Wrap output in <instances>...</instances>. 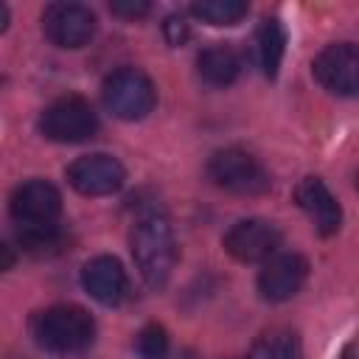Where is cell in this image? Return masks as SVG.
<instances>
[{
  "label": "cell",
  "instance_id": "obj_1",
  "mask_svg": "<svg viewBox=\"0 0 359 359\" xmlns=\"http://www.w3.org/2000/svg\"><path fill=\"white\" fill-rule=\"evenodd\" d=\"M129 244H132V258L140 278L151 289H163L177 264V241L168 219L157 210L143 213L132 227Z\"/></svg>",
  "mask_w": 359,
  "mask_h": 359
},
{
  "label": "cell",
  "instance_id": "obj_2",
  "mask_svg": "<svg viewBox=\"0 0 359 359\" xmlns=\"http://www.w3.org/2000/svg\"><path fill=\"white\" fill-rule=\"evenodd\" d=\"M31 337L50 353H81L95 339V320L81 306H48L31 317Z\"/></svg>",
  "mask_w": 359,
  "mask_h": 359
},
{
  "label": "cell",
  "instance_id": "obj_3",
  "mask_svg": "<svg viewBox=\"0 0 359 359\" xmlns=\"http://www.w3.org/2000/svg\"><path fill=\"white\" fill-rule=\"evenodd\" d=\"M101 98L107 109L121 121H140L157 104V90L151 79L137 67H121L109 73L101 84Z\"/></svg>",
  "mask_w": 359,
  "mask_h": 359
},
{
  "label": "cell",
  "instance_id": "obj_4",
  "mask_svg": "<svg viewBox=\"0 0 359 359\" xmlns=\"http://www.w3.org/2000/svg\"><path fill=\"white\" fill-rule=\"evenodd\" d=\"M208 177L230 191V194H241V196H255V194H264L269 188V174L266 168L244 149H219L210 154L208 160Z\"/></svg>",
  "mask_w": 359,
  "mask_h": 359
},
{
  "label": "cell",
  "instance_id": "obj_5",
  "mask_svg": "<svg viewBox=\"0 0 359 359\" xmlns=\"http://www.w3.org/2000/svg\"><path fill=\"white\" fill-rule=\"evenodd\" d=\"M98 129V115L81 95H65L48 104L39 115V132L53 143H81Z\"/></svg>",
  "mask_w": 359,
  "mask_h": 359
},
{
  "label": "cell",
  "instance_id": "obj_6",
  "mask_svg": "<svg viewBox=\"0 0 359 359\" xmlns=\"http://www.w3.org/2000/svg\"><path fill=\"white\" fill-rule=\"evenodd\" d=\"M314 79L334 95L356 98L359 95V45L334 42L323 48L311 65Z\"/></svg>",
  "mask_w": 359,
  "mask_h": 359
},
{
  "label": "cell",
  "instance_id": "obj_7",
  "mask_svg": "<svg viewBox=\"0 0 359 359\" xmlns=\"http://www.w3.org/2000/svg\"><path fill=\"white\" fill-rule=\"evenodd\" d=\"M224 250L241 264L269 261L280 247V230L266 219H238L222 238Z\"/></svg>",
  "mask_w": 359,
  "mask_h": 359
},
{
  "label": "cell",
  "instance_id": "obj_8",
  "mask_svg": "<svg viewBox=\"0 0 359 359\" xmlns=\"http://www.w3.org/2000/svg\"><path fill=\"white\" fill-rule=\"evenodd\" d=\"M95 14L81 3H50L42 14V31L59 48H84L95 36Z\"/></svg>",
  "mask_w": 359,
  "mask_h": 359
},
{
  "label": "cell",
  "instance_id": "obj_9",
  "mask_svg": "<svg viewBox=\"0 0 359 359\" xmlns=\"http://www.w3.org/2000/svg\"><path fill=\"white\" fill-rule=\"evenodd\" d=\"M11 219L17 227H36V224H56L62 213V194L45 180H28L14 188L8 199Z\"/></svg>",
  "mask_w": 359,
  "mask_h": 359
},
{
  "label": "cell",
  "instance_id": "obj_10",
  "mask_svg": "<svg viewBox=\"0 0 359 359\" xmlns=\"http://www.w3.org/2000/svg\"><path fill=\"white\" fill-rule=\"evenodd\" d=\"M126 180L123 165L112 154H84L67 165V182L81 196H107L115 194Z\"/></svg>",
  "mask_w": 359,
  "mask_h": 359
},
{
  "label": "cell",
  "instance_id": "obj_11",
  "mask_svg": "<svg viewBox=\"0 0 359 359\" xmlns=\"http://www.w3.org/2000/svg\"><path fill=\"white\" fill-rule=\"evenodd\" d=\"M309 278V261L297 252H275L258 272V292L269 303H283L300 292Z\"/></svg>",
  "mask_w": 359,
  "mask_h": 359
},
{
  "label": "cell",
  "instance_id": "obj_12",
  "mask_svg": "<svg viewBox=\"0 0 359 359\" xmlns=\"http://www.w3.org/2000/svg\"><path fill=\"white\" fill-rule=\"evenodd\" d=\"M294 202L309 216L320 236H334L342 224V208L320 177H303L294 188Z\"/></svg>",
  "mask_w": 359,
  "mask_h": 359
},
{
  "label": "cell",
  "instance_id": "obj_13",
  "mask_svg": "<svg viewBox=\"0 0 359 359\" xmlns=\"http://www.w3.org/2000/svg\"><path fill=\"white\" fill-rule=\"evenodd\" d=\"M81 283L93 300L101 306H118L129 294V278L118 258L112 255H95L81 269Z\"/></svg>",
  "mask_w": 359,
  "mask_h": 359
},
{
  "label": "cell",
  "instance_id": "obj_14",
  "mask_svg": "<svg viewBox=\"0 0 359 359\" xmlns=\"http://www.w3.org/2000/svg\"><path fill=\"white\" fill-rule=\"evenodd\" d=\"M199 79L213 87H227L241 73V56L233 45H210L196 56Z\"/></svg>",
  "mask_w": 359,
  "mask_h": 359
},
{
  "label": "cell",
  "instance_id": "obj_15",
  "mask_svg": "<svg viewBox=\"0 0 359 359\" xmlns=\"http://www.w3.org/2000/svg\"><path fill=\"white\" fill-rule=\"evenodd\" d=\"M286 53V28L278 17H264L261 25L255 28V56H258V67L264 70V76L275 79L280 70Z\"/></svg>",
  "mask_w": 359,
  "mask_h": 359
},
{
  "label": "cell",
  "instance_id": "obj_16",
  "mask_svg": "<svg viewBox=\"0 0 359 359\" xmlns=\"http://www.w3.org/2000/svg\"><path fill=\"white\" fill-rule=\"evenodd\" d=\"M247 359H303V345L300 337L292 328H269L264 331L252 348Z\"/></svg>",
  "mask_w": 359,
  "mask_h": 359
},
{
  "label": "cell",
  "instance_id": "obj_17",
  "mask_svg": "<svg viewBox=\"0 0 359 359\" xmlns=\"http://www.w3.org/2000/svg\"><path fill=\"white\" fill-rule=\"evenodd\" d=\"M17 244L31 255H53L65 244V230L56 224H36V227H17Z\"/></svg>",
  "mask_w": 359,
  "mask_h": 359
},
{
  "label": "cell",
  "instance_id": "obj_18",
  "mask_svg": "<svg viewBox=\"0 0 359 359\" xmlns=\"http://www.w3.org/2000/svg\"><path fill=\"white\" fill-rule=\"evenodd\" d=\"M194 17L208 25H236L247 17V3L241 0H196L191 6Z\"/></svg>",
  "mask_w": 359,
  "mask_h": 359
},
{
  "label": "cell",
  "instance_id": "obj_19",
  "mask_svg": "<svg viewBox=\"0 0 359 359\" xmlns=\"http://www.w3.org/2000/svg\"><path fill=\"white\" fill-rule=\"evenodd\" d=\"M135 351L140 359H165L168 353V334L160 323H149L135 337Z\"/></svg>",
  "mask_w": 359,
  "mask_h": 359
},
{
  "label": "cell",
  "instance_id": "obj_20",
  "mask_svg": "<svg viewBox=\"0 0 359 359\" xmlns=\"http://www.w3.org/2000/svg\"><path fill=\"white\" fill-rule=\"evenodd\" d=\"M163 34H165L168 45H182V42L191 36V28H188L185 17H177V14H171V17L163 22Z\"/></svg>",
  "mask_w": 359,
  "mask_h": 359
},
{
  "label": "cell",
  "instance_id": "obj_21",
  "mask_svg": "<svg viewBox=\"0 0 359 359\" xmlns=\"http://www.w3.org/2000/svg\"><path fill=\"white\" fill-rule=\"evenodd\" d=\"M149 8H151V6H149L146 0H118V3L109 6L112 14H118V17H129V20L149 14Z\"/></svg>",
  "mask_w": 359,
  "mask_h": 359
},
{
  "label": "cell",
  "instance_id": "obj_22",
  "mask_svg": "<svg viewBox=\"0 0 359 359\" xmlns=\"http://www.w3.org/2000/svg\"><path fill=\"white\" fill-rule=\"evenodd\" d=\"M337 359H359V337L356 339H351L342 351H339V356Z\"/></svg>",
  "mask_w": 359,
  "mask_h": 359
},
{
  "label": "cell",
  "instance_id": "obj_23",
  "mask_svg": "<svg viewBox=\"0 0 359 359\" xmlns=\"http://www.w3.org/2000/svg\"><path fill=\"white\" fill-rule=\"evenodd\" d=\"M356 188H359V174H356Z\"/></svg>",
  "mask_w": 359,
  "mask_h": 359
}]
</instances>
